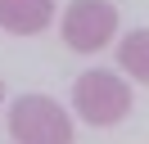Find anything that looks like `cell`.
<instances>
[{
    "mask_svg": "<svg viewBox=\"0 0 149 144\" xmlns=\"http://www.w3.org/2000/svg\"><path fill=\"white\" fill-rule=\"evenodd\" d=\"M9 135L18 144H72V122L50 95H23L9 108Z\"/></svg>",
    "mask_w": 149,
    "mask_h": 144,
    "instance_id": "cell-1",
    "label": "cell"
},
{
    "mask_svg": "<svg viewBox=\"0 0 149 144\" xmlns=\"http://www.w3.org/2000/svg\"><path fill=\"white\" fill-rule=\"evenodd\" d=\"M72 108L86 117L91 126H113L131 113V86L113 72H81L72 86Z\"/></svg>",
    "mask_w": 149,
    "mask_h": 144,
    "instance_id": "cell-2",
    "label": "cell"
},
{
    "mask_svg": "<svg viewBox=\"0 0 149 144\" xmlns=\"http://www.w3.org/2000/svg\"><path fill=\"white\" fill-rule=\"evenodd\" d=\"M118 32V9L109 0H72L63 9V41L77 54H95Z\"/></svg>",
    "mask_w": 149,
    "mask_h": 144,
    "instance_id": "cell-3",
    "label": "cell"
},
{
    "mask_svg": "<svg viewBox=\"0 0 149 144\" xmlns=\"http://www.w3.org/2000/svg\"><path fill=\"white\" fill-rule=\"evenodd\" d=\"M54 23V0H0V27L18 36H36Z\"/></svg>",
    "mask_w": 149,
    "mask_h": 144,
    "instance_id": "cell-4",
    "label": "cell"
},
{
    "mask_svg": "<svg viewBox=\"0 0 149 144\" xmlns=\"http://www.w3.org/2000/svg\"><path fill=\"white\" fill-rule=\"evenodd\" d=\"M118 59H122V68L136 81H149V32H131L127 41H122Z\"/></svg>",
    "mask_w": 149,
    "mask_h": 144,
    "instance_id": "cell-5",
    "label": "cell"
},
{
    "mask_svg": "<svg viewBox=\"0 0 149 144\" xmlns=\"http://www.w3.org/2000/svg\"><path fill=\"white\" fill-rule=\"evenodd\" d=\"M0 99H5V81H0Z\"/></svg>",
    "mask_w": 149,
    "mask_h": 144,
    "instance_id": "cell-6",
    "label": "cell"
}]
</instances>
